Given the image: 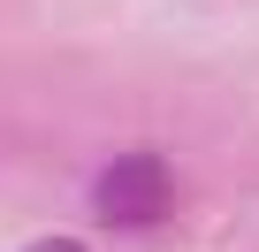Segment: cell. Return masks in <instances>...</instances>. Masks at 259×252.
Listing matches in <instances>:
<instances>
[{
    "label": "cell",
    "instance_id": "1",
    "mask_svg": "<svg viewBox=\"0 0 259 252\" xmlns=\"http://www.w3.org/2000/svg\"><path fill=\"white\" fill-rule=\"evenodd\" d=\"M92 214H99L107 229H153V222H168V214H176V168L153 161V153L107 161L99 184H92Z\"/></svg>",
    "mask_w": 259,
    "mask_h": 252
},
{
    "label": "cell",
    "instance_id": "2",
    "mask_svg": "<svg viewBox=\"0 0 259 252\" xmlns=\"http://www.w3.org/2000/svg\"><path fill=\"white\" fill-rule=\"evenodd\" d=\"M31 252H84V244H69V237H46V244H31Z\"/></svg>",
    "mask_w": 259,
    "mask_h": 252
}]
</instances>
